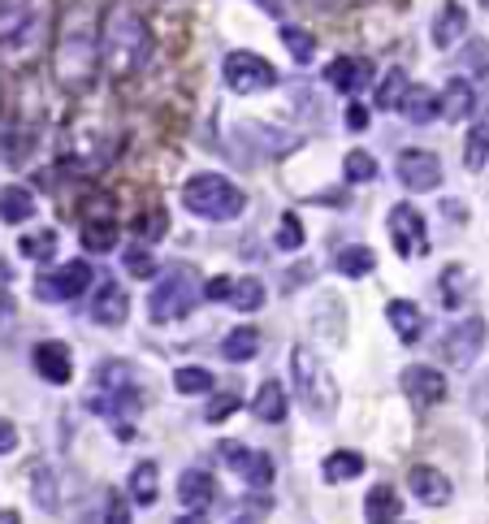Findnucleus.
<instances>
[{"instance_id": "obj_1", "label": "nucleus", "mask_w": 489, "mask_h": 524, "mask_svg": "<svg viewBox=\"0 0 489 524\" xmlns=\"http://www.w3.org/2000/svg\"><path fill=\"white\" fill-rule=\"evenodd\" d=\"M152 48H156L152 44V31H148V22H143L135 9L113 5L109 13H104V26H100V65L113 78H130V74L148 70Z\"/></svg>"}, {"instance_id": "obj_2", "label": "nucleus", "mask_w": 489, "mask_h": 524, "mask_svg": "<svg viewBox=\"0 0 489 524\" xmlns=\"http://www.w3.org/2000/svg\"><path fill=\"white\" fill-rule=\"evenodd\" d=\"M52 70L65 91H87L100 74V35L83 9L61 22L57 52H52Z\"/></svg>"}, {"instance_id": "obj_3", "label": "nucleus", "mask_w": 489, "mask_h": 524, "mask_svg": "<svg viewBox=\"0 0 489 524\" xmlns=\"http://www.w3.org/2000/svg\"><path fill=\"white\" fill-rule=\"evenodd\" d=\"M48 0H0V57L26 61L44 44Z\"/></svg>"}, {"instance_id": "obj_4", "label": "nucleus", "mask_w": 489, "mask_h": 524, "mask_svg": "<svg viewBox=\"0 0 489 524\" xmlns=\"http://www.w3.org/2000/svg\"><path fill=\"white\" fill-rule=\"evenodd\" d=\"M182 208L204 221H234L247 208V195L226 174H195L182 187Z\"/></svg>"}, {"instance_id": "obj_5", "label": "nucleus", "mask_w": 489, "mask_h": 524, "mask_svg": "<svg viewBox=\"0 0 489 524\" xmlns=\"http://www.w3.org/2000/svg\"><path fill=\"white\" fill-rule=\"evenodd\" d=\"M290 377H295V390L303 399V408H308L312 416H321V421H329V416L338 412V382L334 373L325 369V360L316 356L312 347H295L290 351Z\"/></svg>"}, {"instance_id": "obj_6", "label": "nucleus", "mask_w": 489, "mask_h": 524, "mask_svg": "<svg viewBox=\"0 0 489 524\" xmlns=\"http://www.w3.org/2000/svg\"><path fill=\"white\" fill-rule=\"evenodd\" d=\"M200 278H195L191 265H174L165 273L161 282H156V291L148 295V317L156 325H169V321H182L187 312L200 304Z\"/></svg>"}, {"instance_id": "obj_7", "label": "nucleus", "mask_w": 489, "mask_h": 524, "mask_svg": "<svg viewBox=\"0 0 489 524\" xmlns=\"http://www.w3.org/2000/svg\"><path fill=\"white\" fill-rule=\"evenodd\" d=\"M91 278H96V273H91L87 260H65L61 269L35 278V299H44V304H70V299L91 291Z\"/></svg>"}, {"instance_id": "obj_8", "label": "nucleus", "mask_w": 489, "mask_h": 524, "mask_svg": "<svg viewBox=\"0 0 489 524\" xmlns=\"http://www.w3.org/2000/svg\"><path fill=\"white\" fill-rule=\"evenodd\" d=\"M221 78H226L230 91H239V96H260V91L277 87V70L260 52H230L226 65H221Z\"/></svg>"}, {"instance_id": "obj_9", "label": "nucleus", "mask_w": 489, "mask_h": 524, "mask_svg": "<svg viewBox=\"0 0 489 524\" xmlns=\"http://www.w3.org/2000/svg\"><path fill=\"white\" fill-rule=\"evenodd\" d=\"M485 338H489L485 317L455 321L451 330H446V338H442V360L451 364V369H472V364H477V356L485 351Z\"/></svg>"}, {"instance_id": "obj_10", "label": "nucleus", "mask_w": 489, "mask_h": 524, "mask_svg": "<svg viewBox=\"0 0 489 524\" xmlns=\"http://www.w3.org/2000/svg\"><path fill=\"white\" fill-rule=\"evenodd\" d=\"M386 230H390L394 252H399L403 260L429 252V230H425V217H420V208H412V204H394L390 217H386Z\"/></svg>"}, {"instance_id": "obj_11", "label": "nucleus", "mask_w": 489, "mask_h": 524, "mask_svg": "<svg viewBox=\"0 0 489 524\" xmlns=\"http://www.w3.org/2000/svg\"><path fill=\"white\" fill-rule=\"evenodd\" d=\"M394 174L416 195L442 187V161H438V152H429V148H403L399 161H394Z\"/></svg>"}, {"instance_id": "obj_12", "label": "nucleus", "mask_w": 489, "mask_h": 524, "mask_svg": "<svg viewBox=\"0 0 489 524\" xmlns=\"http://www.w3.org/2000/svg\"><path fill=\"white\" fill-rule=\"evenodd\" d=\"M403 395L416 403V408H433V403L446 399V377L433 369V364H407L403 377H399Z\"/></svg>"}, {"instance_id": "obj_13", "label": "nucleus", "mask_w": 489, "mask_h": 524, "mask_svg": "<svg viewBox=\"0 0 489 524\" xmlns=\"http://www.w3.org/2000/svg\"><path fill=\"white\" fill-rule=\"evenodd\" d=\"M373 78H377V70H373V61H368V57H334L325 65V83L334 91H342V96L364 91Z\"/></svg>"}, {"instance_id": "obj_14", "label": "nucleus", "mask_w": 489, "mask_h": 524, "mask_svg": "<svg viewBox=\"0 0 489 524\" xmlns=\"http://www.w3.org/2000/svg\"><path fill=\"white\" fill-rule=\"evenodd\" d=\"M31 364H35V373L44 377V382H52V386H65L74 377V356H70V347H65V343H57V338L35 343Z\"/></svg>"}, {"instance_id": "obj_15", "label": "nucleus", "mask_w": 489, "mask_h": 524, "mask_svg": "<svg viewBox=\"0 0 489 524\" xmlns=\"http://www.w3.org/2000/svg\"><path fill=\"white\" fill-rule=\"evenodd\" d=\"M407 486H412V499L425 503V507H446L451 503V477L442 473V468H429V464H416L412 473H407Z\"/></svg>"}, {"instance_id": "obj_16", "label": "nucleus", "mask_w": 489, "mask_h": 524, "mask_svg": "<svg viewBox=\"0 0 489 524\" xmlns=\"http://www.w3.org/2000/svg\"><path fill=\"white\" fill-rule=\"evenodd\" d=\"M130 317V295L122 282H104L96 299H91V321L104 325V330H117V325H126Z\"/></svg>"}, {"instance_id": "obj_17", "label": "nucleus", "mask_w": 489, "mask_h": 524, "mask_svg": "<svg viewBox=\"0 0 489 524\" xmlns=\"http://www.w3.org/2000/svg\"><path fill=\"white\" fill-rule=\"evenodd\" d=\"M477 104H481V96H477V87H472L464 74H455L451 83L438 91V109H442L446 122H468V117L477 113Z\"/></svg>"}, {"instance_id": "obj_18", "label": "nucleus", "mask_w": 489, "mask_h": 524, "mask_svg": "<svg viewBox=\"0 0 489 524\" xmlns=\"http://www.w3.org/2000/svg\"><path fill=\"white\" fill-rule=\"evenodd\" d=\"M468 35V9L459 0H446V5L433 13V48H455L459 39Z\"/></svg>"}, {"instance_id": "obj_19", "label": "nucleus", "mask_w": 489, "mask_h": 524, "mask_svg": "<svg viewBox=\"0 0 489 524\" xmlns=\"http://www.w3.org/2000/svg\"><path fill=\"white\" fill-rule=\"evenodd\" d=\"M234 135L260 139L256 152H264V156H286V152H295L299 143H303L295 130H277V126H264V122H243V126H234Z\"/></svg>"}, {"instance_id": "obj_20", "label": "nucleus", "mask_w": 489, "mask_h": 524, "mask_svg": "<svg viewBox=\"0 0 489 524\" xmlns=\"http://www.w3.org/2000/svg\"><path fill=\"white\" fill-rule=\"evenodd\" d=\"M217 499V481L213 473H204V468H187V473L178 477V503L191 507V512H204L208 503Z\"/></svg>"}, {"instance_id": "obj_21", "label": "nucleus", "mask_w": 489, "mask_h": 524, "mask_svg": "<svg viewBox=\"0 0 489 524\" xmlns=\"http://www.w3.org/2000/svg\"><path fill=\"white\" fill-rule=\"evenodd\" d=\"M399 113H403L412 126H429V122H438V117H442V109H438V91H429V87L412 83V87L403 91V100H399Z\"/></svg>"}, {"instance_id": "obj_22", "label": "nucleus", "mask_w": 489, "mask_h": 524, "mask_svg": "<svg viewBox=\"0 0 489 524\" xmlns=\"http://www.w3.org/2000/svg\"><path fill=\"white\" fill-rule=\"evenodd\" d=\"M386 321L394 325V334H399V343H416L420 334H425V312L412 299H390L386 304Z\"/></svg>"}, {"instance_id": "obj_23", "label": "nucleus", "mask_w": 489, "mask_h": 524, "mask_svg": "<svg viewBox=\"0 0 489 524\" xmlns=\"http://www.w3.org/2000/svg\"><path fill=\"white\" fill-rule=\"evenodd\" d=\"M459 65H464L468 83L477 87V96H489V39H468L459 52Z\"/></svg>"}, {"instance_id": "obj_24", "label": "nucleus", "mask_w": 489, "mask_h": 524, "mask_svg": "<svg viewBox=\"0 0 489 524\" xmlns=\"http://www.w3.org/2000/svg\"><path fill=\"white\" fill-rule=\"evenodd\" d=\"M96 390H100V395H126V390H139L135 364H126V360H104L100 369H96Z\"/></svg>"}, {"instance_id": "obj_25", "label": "nucleus", "mask_w": 489, "mask_h": 524, "mask_svg": "<svg viewBox=\"0 0 489 524\" xmlns=\"http://www.w3.org/2000/svg\"><path fill=\"white\" fill-rule=\"evenodd\" d=\"M403 512V499H399V490L394 486H373L368 490V499H364V520L368 524H394Z\"/></svg>"}, {"instance_id": "obj_26", "label": "nucleus", "mask_w": 489, "mask_h": 524, "mask_svg": "<svg viewBox=\"0 0 489 524\" xmlns=\"http://www.w3.org/2000/svg\"><path fill=\"white\" fill-rule=\"evenodd\" d=\"M286 408H290V399H286L282 382H264L256 390V399H251V412H256L264 425H282L286 421Z\"/></svg>"}, {"instance_id": "obj_27", "label": "nucleus", "mask_w": 489, "mask_h": 524, "mask_svg": "<svg viewBox=\"0 0 489 524\" xmlns=\"http://www.w3.org/2000/svg\"><path fill=\"white\" fill-rule=\"evenodd\" d=\"M35 217V195L26 187H0V221L5 226H22Z\"/></svg>"}, {"instance_id": "obj_28", "label": "nucleus", "mask_w": 489, "mask_h": 524, "mask_svg": "<svg viewBox=\"0 0 489 524\" xmlns=\"http://www.w3.org/2000/svg\"><path fill=\"white\" fill-rule=\"evenodd\" d=\"M256 351H260V330H256V325H239V330H230L226 343H221V356H226L230 364L256 360Z\"/></svg>"}, {"instance_id": "obj_29", "label": "nucleus", "mask_w": 489, "mask_h": 524, "mask_svg": "<svg viewBox=\"0 0 489 524\" xmlns=\"http://www.w3.org/2000/svg\"><path fill=\"white\" fill-rule=\"evenodd\" d=\"M464 165L472 169V174H481V169L489 165V113H481L477 122H472L468 139H464Z\"/></svg>"}, {"instance_id": "obj_30", "label": "nucleus", "mask_w": 489, "mask_h": 524, "mask_svg": "<svg viewBox=\"0 0 489 524\" xmlns=\"http://www.w3.org/2000/svg\"><path fill=\"white\" fill-rule=\"evenodd\" d=\"M87 252H113L117 247V221L113 217H83V230H78Z\"/></svg>"}, {"instance_id": "obj_31", "label": "nucleus", "mask_w": 489, "mask_h": 524, "mask_svg": "<svg viewBox=\"0 0 489 524\" xmlns=\"http://www.w3.org/2000/svg\"><path fill=\"white\" fill-rule=\"evenodd\" d=\"M321 473H325L329 486H342V481H351V477L364 473V455L360 451H329L325 464H321Z\"/></svg>"}, {"instance_id": "obj_32", "label": "nucleus", "mask_w": 489, "mask_h": 524, "mask_svg": "<svg viewBox=\"0 0 489 524\" xmlns=\"http://www.w3.org/2000/svg\"><path fill=\"white\" fill-rule=\"evenodd\" d=\"M156 494H161V468H156L152 460L135 464V473H130V499H135L139 507H152Z\"/></svg>"}, {"instance_id": "obj_33", "label": "nucleus", "mask_w": 489, "mask_h": 524, "mask_svg": "<svg viewBox=\"0 0 489 524\" xmlns=\"http://www.w3.org/2000/svg\"><path fill=\"white\" fill-rule=\"evenodd\" d=\"M334 269L342 273V278H368V273L377 269V256H373V247L351 243V247H342V252H338Z\"/></svg>"}, {"instance_id": "obj_34", "label": "nucleus", "mask_w": 489, "mask_h": 524, "mask_svg": "<svg viewBox=\"0 0 489 524\" xmlns=\"http://www.w3.org/2000/svg\"><path fill=\"white\" fill-rule=\"evenodd\" d=\"M377 174H381V165H377V156H373V152L351 148L347 156H342V178H347L351 187H360V182H373Z\"/></svg>"}, {"instance_id": "obj_35", "label": "nucleus", "mask_w": 489, "mask_h": 524, "mask_svg": "<svg viewBox=\"0 0 489 524\" xmlns=\"http://www.w3.org/2000/svg\"><path fill=\"white\" fill-rule=\"evenodd\" d=\"M213 386H217V377L200 369V364H187V369H178L174 373V390L178 395H213Z\"/></svg>"}, {"instance_id": "obj_36", "label": "nucleus", "mask_w": 489, "mask_h": 524, "mask_svg": "<svg viewBox=\"0 0 489 524\" xmlns=\"http://www.w3.org/2000/svg\"><path fill=\"white\" fill-rule=\"evenodd\" d=\"M282 48H290V57H295L299 65H308V61L316 57V35L303 31V26L282 22Z\"/></svg>"}, {"instance_id": "obj_37", "label": "nucleus", "mask_w": 489, "mask_h": 524, "mask_svg": "<svg viewBox=\"0 0 489 524\" xmlns=\"http://www.w3.org/2000/svg\"><path fill=\"white\" fill-rule=\"evenodd\" d=\"M230 304L239 312H260L264 308V282L260 278H239L230 286Z\"/></svg>"}, {"instance_id": "obj_38", "label": "nucleus", "mask_w": 489, "mask_h": 524, "mask_svg": "<svg viewBox=\"0 0 489 524\" xmlns=\"http://www.w3.org/2000/svg\"><path fill=\"white\" fill-rule=\"evenodd\" d=\"M468 286H472V278H468V269L464 265H451L442 273V304L446 308H459L468 299Z\"/></svg>"}, {"instance_id": "obj_39", "label": "nucleus", "mask_w": 489, "mask_h": 524, "mask_svg": "<svg viewBox=\"0 0 489 524\" xmlns=\"http://www.w3.org/2000/svg\"><path fill=\"white\" fill-rule=\"evenodd\" d=\"M407 87H412V83H407L403 70H386V78L377 83V104H381V109H399V100H403Z\"/></svg>"}, {"instance_id": "obj_40", "label": "nucleus", "mask_w": 489, "mask_h": 524, "mask_svg": "<svg viewBox=\"0 0 489 524\" xmlns=\"http://www.w3.org/2000/svg\"><path fill=\"white\" fill-rule=\"evenodd\" d=\"M243 481L251 490H269L273 486V460H269V455H264V451L251 455V464L243 468Z\"/></svg>"}, {"instance_id": "obj_41", "label": "nucleus", "mask_w": 489, "mask_h": 524, "mask_svg": "<svg viewBox=\"0 0 489 524\" xmlns=\"http://www.w3.org/2000/svg\"><path fill=\"white\" fill-rule=\"evenodd\" d=\"M22 256H31V260H52V256H57V234H52V230L26 234V239H22Z\"/></svg>"}, {"instance_id": "obj_42", "label": "nucleus", "mask_w": 489, "mask_h": 524, "mask_svg": "<svg viewBox=\"0 0 489 524\" xmlns=\"http://www.w3.org/2000/svg\"><path fill=\"white\" fill-rule=\"evenodd\" d=\"M277 247L282 252H299L303 247V221L295 213H282V221H277Z\"/></svg>"}, {"instance_id": "obj_43", "label": "nucleus", "mask_w": 489, "mask_h": 524, "mask_svg": "<svg viewBox=\"0 0 489 524\" xmlns=\"http://www.w3.org/2000/svg\"><path fill=\"white\" fill-rule=\"evenodd\" d=\"M35 503L44 507V512H57L61 499H57V477L48 473V468H39L35 473Z\"/></svg>"}, {"instance_id": "obj_44", "label": "nucleus", "mask_w": 489, "mask_h": 524, "mask_svg": "<svg viewBox=\"0 0 489 524\" xmlns=\"http://www.w3.org/2000/svg\"><path fill=\"white\" fill-rule=\"evenodd\" d=\"M126 269L135 273V278H152V273H156V256H152V247H143V243L126 247Z\"/></svg>"}, {"instance_id": "obj_45", "label": "nucleus", "mask_w": 489, "mask_h": 524, "mask_svg": "<svg viewBox=\"0 0 489 524\" xmlns=\"http://www.w3.org/2000/svg\"><path fill=\"white\" fill-rule=\"evenodd\" d=\"M468 403H472V412H477V421H481V425H489V373H481L477 382H472V395H468Z\"/></svg>"}, {"instance_id": "obj_46", "label": "nucleus", "mask_w": 489, "mask_h": 524, "mask_svg": "<svg viewBox=\"0 0 489 524\" xmlns=\"http://www.w3.org/2000/svg\"><path fill=\"white\" fill-rule=\"evenodd\" d=\"M104 524H130V507L117 494H109V503H104Z\"/></svg>"}, {"instance_id": "obj_47", "label": "nucleus", "mask_w": 489, "mask_h": 524, "mask_svg": "<svg viewBox=\"0 0 489 524\" xmlns=\"http://www.w3.org/2000/svg\"><path fill=\"white\" fill-rule=\"evenodd\" d=\"M230 286H234V278H208L200 286V295L204 299H230Z\"/></svg>"}, {"instance_id": "obj_48", "label": "nucleus", "mask_w": 489, "mask_h": 524, "mask_svg": "<svg viewBox=\"0 0 489 524\" xmlns=\"http://www.w3.org/2000/svg\"><path fill=\"white\" fill-rule=\"evenodd\" d=\"M13 451H18V425L0 416V455H13Z\"/></svg>"}, {"instance_id": "obj_49", "label": "nucleus", "mask_w": 489, "mask_h": 524, "mask_svg": "<svg viewBox=\"0 0 489 524\" xmlns=\"http://www.w3.org/2000/svg\"><path fill=\"white\" fill-rule=\"evenodd\" d=\"M342 122H347V130H368V109L364 104H347V117H342Z\"/></svg>"}, {"instance_id": "obj_50", "label": "nucleus", "mask_w": 489, "mask_h": 524, "mask_svg": "<svg viewBox=\"0 0 489 524\" xmlns=\"http://www.w3.org/2000/svg\"><path fill=\"white\" fill-rule=\"evenodd\" d=\"M234 408H239V399H217L213 408H208V421H226V416H230Z\"/></svg>"}, {"instance_id": "obj_51", "label": "nucleus", "mask_w": 489, "mask_h": 524, "mask_svg": "<svg viewBox=\"0 0 489 524\" xmlns=\"http://www.w3.org/2000/svg\"><path fill=\"white\" fill-rule=\"evenodd\" d=\"M251 5H256L260 13H269V18H282V13H286L282 0H251Z\"/></svg>"}, {"instance_id": "obj_52", "label": "nucleus", "mask_w": 489, "mask_h": 524, "mask_svg": "<svg viewBox=\"0 0 489 524\" xmlns=\"http://www.w3.org/2000/svg\"><path fill=\"white\" fill-rule=\"evenodd\" d=\"M174 524H213V520H208L204 512H187V516H178Z\"/></svg>"}, {"instance_id": "obj_53", "label": "nucleus", "mask_w": 489, "mask_h": 524, "mask_svg": "<svg viewBox=\"0 0 489 524\" xmlns=\"http://www.w3.org/2000/svg\"><path fill=\"white\" fill-rule=\"evenodd\" d=\"M442 213H446V217H464V204H459V200H446Z\"/></svg>"}, {"instance_id": "obj_54", "label": "nucleus", "mask_w": 489, "mask_h": 524, "mask_svg": "<svg viewBox=\"0 0 489 524\" xmlns=\"http://www.w3.org/2000/svg\"><path fill=\"white\" fill-rule=\"evenodd\" d=\"M0 524H22L18 512H0Z\"/></svg>"}, {"instance_id": "obj_55", "label": "nucleus", "mask_w": 489, "mask_h": 524, "mask_svg": "<svg viewBox=\"0 0 489 524\" xmlns=\"http://www.w3.org/2000/svg\"><path fill=\"white\" fill-rule=\"evenodd\" d=\"M13 278V273H9V265H0V282H9Z\"/></svg>"}, {"instance_id": "obj_56", "label": "nucleus", "mask_w": 489, "mask_h": 524, "mask_svg": "<svg viewBox=\"0 0 489 524\" xmlns=\"http://www.w3.org/2000/svg\"><path fill=\"white\" fill-rule=\"evenodd\" d=\"M230 524H256V520H251V516H234Z\"/></svg>"}]
</instances>
